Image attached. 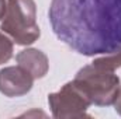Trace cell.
I'll list each match as a JSON object with an SVG mask.
<instances>
[{
    "label": "cell",
    "mask_w": 121,
    "mask_h": 119,
    "mask_svg": "<svg viewBox=\"0 0 121 119\" xmlns=\"http://www.w3.org/2000/svg\"><path fill=\"white\" fill-rule=\"evenodd\" d=\"M48 17L56 38L79 55L121 51V0H51Z\"/></svg>",
    "instance_id": "cell-1"
},
{
    "label": "cell",
    "mask_w": 121,
    "mask_h": 119,
    "mask_svg": "<svg viewBox=\"0 0 121 119\" xmlns=\"http://www.w3.org/2000/svg\"><path fill=\"white\" fill-rule=\"evenodd\" d=\"M0 30L13 42L28 46L38 41L41 31L37 24V4L34 0H7V10Z\"/></svg>",
    "instance_id": "cell-2"
},
{
    "label": "cell",
    "mask_w": 121,
    "mask_h": 119,
    "mask_svg": "<svg viewBox=\"0 0 121 119\" xmlns=\"http://www.w3.org/2000/svg\"><path fill=\"white\" fill-rule=\"evenodd\" d=\"M73 81L82 88L91 105L110 107L114 104L121 87L120 77L114 70L100 67L94 63L82 67Z\"/></svg>",
    "instance_id": "cell-3"
},
{
    "label": "cell",
    "mask_w": 121,
    "mask_h": 119,
    "mask_svg": "<svg viewBox=\"0 0 121 119\" xmlns=\"http://www.w3.org/2000/svg\"><path fill=\"white\" fill-rule=\"evenodd\" d=\"M48 104L52 116L56 119L86 118L89 116L87 109L91 105L90 99L73 80L62 86L59 91L49 94Z\"/></svg>",
    "instance_id": "cell-4"
},
{
    "label": "cell",
    "mask_w": 121,
    "mask_h": 119,
    "mask_svg": "<svg viewBox=\"0 0 121 119\" xmlns=\"http://www.w3.org/2000/svg\"><path fill=\"white\" fill-rule=\"evenodd\" d=\"M34 77L21 66H7L0 70V92L9 98L21 97L30 92Z\"/></svg>",
    "instance_id": "cell-5"
},
{
    "label": "cell",
    "mask_w": 121,
    "mask_h": 119,
    "mask_svg": "<svg viewBox=\"0 0 121 119\" xmlns=\"http://www.w3.org/2000/svg\"><path fill=\"white\" fill-rule=\"evenodd\" d=\"M16 60H17L18 66H21L23 69H26L31 76L34 77V80L45 77V74L49 70L48 56L42 51L35 49V48L23 49L21 52H18L16 55Z\"/></svg>",
    "instance_id": "cell-6"
},
{
    "label": "cell",
    "mask_w": 121,
    "mask_h": 119,
    "mask_svg": "<svg viewBox=\"0 0 121 119\" xmlns=\"http://www.w3.org/2000/svg\"><path fill=\"white\" fill-rule=\"evenodd\" d=\"M13 51H14L13 39H10V36L1 31L0 32V64L7 63L13 58Z\"/></svg>",
    "instance_id": "cell-7"
},
{
    "label": "cell",
    "mask_w": 121,
    "mask_h": 119,
    "mask_svg": "<svg viewBox=\"0 0 121 119\" xmlns=\"http://www.w3.org/2000/svg\"><path fill=\"white\" fill-rule=\"evenodd\" d=\"M114 109H116V112L121 115V87H120V91H118V95H117V98H116V101H114Z\"/></svg>",
    "instance_id": "cell-8"
},
{
    "label": "cell",
    "mask_w": 121,
    "mask_h": 119,
    "mask_svg": "<svg viewBox=\"0 0 121 119\" xmlns=\"http://www.w3.org/2000/svg\"><path fill=\"white\" fill-rule=\"evenodd\" d=\"M6 10H7V0H0V21L6 14Z\"/></svg>",
    "instance_id": "cell-9"
}]
</instances>
